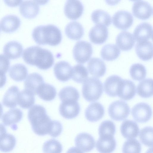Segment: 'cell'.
<instances>
[{"label":"cell","mask_w":153,"mask_h":153,"mask_svg":"<svg viewBox=\"0 0 153 153\" xmlns=\"http://www.w3.org/2000/svg\"><path fill=\"white\" fill-rule=\"evenodd\" d=\"M136 93L134 83L130 80L123 79L119 86L117 96L123 100H129L134 97Z\"/></svg>","instance_id":"cell-15"},{"label":"cell","mask_w":153,"mask_h":153,"mask_svg":"<svg viewBox=\"0 0 153 153\" xmlns=\"http://www.w3.org/2000/svg\"><path fill=\"white\" fill-rule=\"evenodd\" d=\"M72 68L68 62L62 61L56 63L54 67L55 75L59 80L65 82L72 76Z\"/></svg>","instance_id":"cell-13"},{"label":"cell","mask_w":153,"mask_h":153,"mask_svg":"<svg viewBox=\"0 0 153 153\" xmlns=\"http://www.w3.org/2000/svg\"><path fill=\"white\" fill-rule=\"evenodd\" d=\"M146 153H152V148L149 149Z\"/></svg>","instance_id":"cell-51"},{"label":"cell","mask_w":153,"mask_h":153,"mask_svg":"<svg viewBox=\"0 0 153 153\" xmlns=\"http://www.w3.org/2000/svg\"><path fill=\"white\" fill-rule=\"evenodd\" d=\"M135 50L137 56L143 60H148L152 57L153 45L151 41L146 40L137 42Z\"/></svg>","instance_id":"cell-24"},{"label":"cell","mask_w":153,"mask_h":153,"mask_svg":"<svg viewBox=\"0 0 153 153\" xmlns=\"http://www.w3.org/2000/svg\"><path fill=\"white\" fill-rule=\"evenodd\" d=\"M44 82L43 77L40 74L36 73H32L28 76L25 81V88L34 95H36L39 88Z\"/></svg>","instance_id":"cell-28"},{"label":"cell","mask_w":153,"mask_h":153,"mask_svg":"<svg viewBox=\"0 0 153 153\" xmlns=\"http://www.w3.org/2000/svg\"><path fill=\"white\" fill-rule=\"evenodd\" d=\"M108 30L105 26L97 24L93 27L89 33L91 41L95 44H101L107 40L108 36Z\"/></svg>","instance_id":"cell-12"},{"label":"cell","mask_w":153,"mask_h":153,"mask_svg":"<svg viewBox=\"0 0 153 153\" xmlns=\"http://www.w3.org/2000/svg\"><path fill=\"white\" fill-rule=\"evenodd\" d=\"M22 45L16 41H11L4 45L3 51L4 55L10 59H16L20 57L22 53Z\"/></svg>","instance_id":"cell-27"},{"label":"cell","mask_w":153,"mask_h":153,"mask_svg":"<svg viewBox=\"0 0 153 153\" xmlns=\"http://www.w3.org/2000/svg\"><path fill=\"white\" fill-rule=\"evenodd\" d=\"M80 110L79 104L77 101H62L59 107L60 114L67 119H72L76 117Z\"/></svg>","instance_id":"cell-9"},{"label":"cell","mask_w":153,"mask_h":153,"mask_svg":"<svg viewBox=\"0 0 153 153\" xmlns=\"http://www.w3.org/2000/svg\"><path fill=\"white\" fill-rule=\"evenodd\" d=\"M65 32L66 36L72 40L80 39L84 33V29L82 25L77 21H72L66 26Z\"/></svg>","instance_id":"cell-29"},{"label":"cell","mask_w":153,"mask_h":153,"mask_svg":"<svg viewBox=\"0 0 153 153\" xmlns=\"http://www.w3.org/2000/svg\"><path fill=\"white\" fill-rule=\"evenodd\" d=\"M3 112V108L2 105L0 103V118H1Z\"/></svg>","instance_id":"cell-50"},{"label":"cell","mask_w":153,"mask_h":153,"mask_svg":"<svg viewBox=\"0 0 153 153\" xmlns=\"http://www.w3.org/2000/svg\"><path fill=\"white\" fill-rule=\"evenodd\" d=\"M34 94L30 91L25 89L19 92L18 98V104L21 107L28 109L34 103Z\"/></svg>","instance_id":"cell-32"},{"label":"cell","mask_w":153,"mask_h":153,"mask_svg":"<svg viewBox=\"0 0 153 153\" xmlns=\"http://www.w3.org/2000/svg\"><path fill=\"white\" fill-rule=\"evenodd\" d=\"M66 153H83L81 150L76 147H72L70 148L67 151Z\"/></svg>","instance_id":"cell-48"},{"label":"cell","mask_w":153,"mask_h":153,"mask_svg":"<svg viewBox=\"0 0 153 153\" xmlns=\"http://www.w3.org/2000/svg\"><path fill=\"white\" fill-rule=\"evenodd\" d=\"M32 36L35 42L39 45L56 46L60 43L62 39L60 30L51 24L36 27L33 31Z\"/></svg>","instance_id":"cell-3"},{"label":"cell","mask_w":153,"mask_h":153,"mask_svg":"<svg viewBox=\"0 0 153 153\" xmlns=\"http://www.w3.org/2000/svg\"><path fill=\"white\" fill-rule=\"evenodd\" d=\"M22 1H4L5 3L9 7H16L20 4Z\"/></svg>","instance_id":"cell-46"},{"label":"cell","mask_w":153,"mask_h":153,"mask_svg":"<svg viewBox=\"0 0 153 153\" xmlns=\"http://www.w3.org/2000/svg\"><path fill=\"white\" fill-rule=\"evenodd\" d=\"M37 94L42 100L50 101L55 99L56 91L55 88L53 85L44 82L39 88Z\"/></svg>","instance_id":"cell-31"},{"label":"cell","mask_w":153,"mask_h":153,"mask_svg":"<svg viewBox=\"0 0 153 153\" xmlns=\"http://www.w3.org/2000/svg\"><path fill=\"white\" fill-rule=\"evenodd\" d=\"M1 30H0V33Z\"/></svg>","instance_id":"cell-52"},{"label":"cell","mask_w":153,"mask_h":153,"mask_svg":"<svg viewBox=\"0 0 153 153\" xmlns=\"http://www.w3.org/2000/svg\"><path fill=\"white\" fill-rule=\"evenodd\" d=\"M21 21L19 18L14 15H8L0 21V28L3 32L10 33L17 30L20 27Z\"/></svg>","instance_id":"cell-17"},{"label":"cell","mask_w":153,"mask_h":153,"mask_svg":"<svg viewBox=\"0 0 153 153\" xmlns=\"http://www.w3.org/2000/svg\"><path fill=\"white\" fill-rule=\"evenodd\" d=\"M129 72L132 78L137 81L143 80L146 75V70L145 67L140 63L132 65L130 67Z\"/></svg>","instance_id":"cell-40"},{"label":"cell","mask_w":153,"mask_h":153,"mask_svg":"<svg viewBox=\"0 0 153 153\" xmlns=\"http://www.w3.org/2000/svg\"><path fill=\"white\" fill-rule=\"evenodd\" d=\"M88 75L87 69L82 65L77 64L72 68L71 78L77 83H83L88 78Z\"/></svg>","instance_id":"cell-38"},{"label":"cell","mask_w":153,"mask_h":153,"mask_svg":"<svg viewBox=\"0 0 153 153\" xmlns=\"http://www.w3.org/2000/svg\"><path fill=\"white\" fill-rule=\"evenodd\" d=\"M16 143L15 137L12 134L6 133L0 138V151L9 152L13 149Z\"/></svg>","instance_id":"cell-39"},{"label":"cell","mask_w":153,"mask_h":153,"mask_svg":"<svg viewBox=\"0 0 153 153\" xmlns=\"http://www.w3.org/2000/svg\"><path fill=\"white\" fill-rule=\"evenodd\" d=\"M7 131L4 126L0 123V138L6 133Z\"/></svg>","instance_id":"cell-49"},{"label":"cell","mask_w":153,"mask_h":153,"mask_svg":"<svg viewBox=\"0 0 153 153\" xmlns=\"http://www.w3.org/2000/svg\"><path fill=\"white\" fill-rule=\"evenodd\" d=\"M83 10V6L79 0H68L64 7L65 16L68 18L72 20H76L80 17Z\"/></svg>","instance_id":"cell-11"},{"label":"cell","mask_w":153,"mask_h":153,"mask_svg":"<svg viewBox=\"0 0 153 153\" xmlns=\"http://www.w3.org/2000/svg\"><path fill=\"white\" fill-rule=\"evenodd\" d=\"M123 79L117 75H113L107 78L104 84L105 93L111 97L117 96L119 86Z\"/></svg>","instance_id":"cell-25"},{"label":"cell","mask_w":153,"mask_h":153,"mask_svg":"<svg viewBox=\"0 0 153 153\" xmlns=\"http://www.w3.org/2000/svg\"><path fill=\"white\" fill-rule=\"evenodd\" d=\"M58 95L62 102L66 101H77L79 98V94L77 90L70 86L62 88L59 92Z\"/></svg>","instance_id":"cell-37"},{"label":"cell","mask_w":153,"mask_h":153,"mask_svg":"<svg viewBox=\"0 0 153 153\" xmlns=\"http://www.w3.org/2000/svg\"><path fill=\"white\" fill-rule=\"evenodd\" d=\"M22 57L27 64L36 66L42 70L50 68L54 62V58L51 52L38 46H32L25 49Z\"/></svg>","instance_id":"cell-2"},{"label":"cell","mask_w":153,"mask_h":153,"mask_svg":"<svg viewBox=\"0 0 153 153\" xmlns=\"http://www.w3.org/2000/svg\"><path fill=\"white\" fill-rule=\"evenodd\" d=\"M19 92L18 87L13 86L5 93L2 100L3 105L9 108L15 107L18 104V98Z\"/></svg>","instance_id":"cell-30"},{"label":"cell","mask_w":153,"mask_h":153,"mask_svg":"<svg viewBox=\"0 0 153 153\" xmlns=\"http://www.w3.org/2000/svg\"><path fill=\"white\" fill-rule=\"evenodd\" d=\"M6 82V77L5 74L0 72V88L3 87Z\"/></svg>","instance_id":"cell-47"},{"label":"cell","mask_w":153,"mask_h":153,"mask_svg":"<svg viewBox=\"0 0 153 153\" xmlns=\"http://www.w3.org/2000/svg\"><path fill=\"white\" fill-rule=\"evenodd\" d=\"M83 83L82 92L84 98L89 102L98 100L103 93V87L102 82L96 77H90Z\"/></svg>","instance_id":"cell-4"},{"label":"cell","mask_w":153,"mask_h":153,"mask_svg":"<svg viewBox=\"0 0 153 153\" xmlns=\"http://www.w3.org/2000/svg\"><path fill=\"white\" fill-rule=\"evenodd\" d=\"M120 51L118 47L114 44L105 45L101 50L102 58L106 61H112L117 59L119 56Z\"/></svg>","instance_id":"cell-34"},{"label":"cell","mask_w":153,"mask_h":153,"mask_svg":"<svg viewBox=\"0 0 153 153\" xmlns=\"http://www.w3.org/2000/svg\"><path fill=\"white\" fill-rule=\"evenodd\" d=\"M133 119L140 123H145L149 120L152 114L151 106L143 102L135 105L132 108L131 111Z\"/></svg>","instance_id":"cell-7"},{"label":"cell","mask_w":153,"mask_h":153,"mask_svg":"<svg viewBox=\"0 0 153 153\" xmlns=\"http://www.w3.org/2000/svg\"><path fill=\"white\" fill-rule=\"evenodd\" d=\"M9 74L10 77L13 80L20 82L26 79L28 74V71L24 65L18 63L14 65L11 67Z\"/></svg>","instance_id":"cell-33"},{"label":"cell","mask_w":153,"mask_h":153,"mask_svg":"<svg viewBox=\"0 0 153 153\" xmlns=\"http://www.w3.org/2000/svg\"><path fill=\"white\" fill-rule=\"evenodd\" d=\"M153 79L147 78L140 82L137 87V93L140 97L148 98L153 95Z\"/></svg>","instance_id":"cell-36"},{"label":"cell","mask_w":153,"mask_h":153,"mask_svg":"<svg viewBox=\"0 0 153 153\" xmlns=\"http://www.w3.org/2000/svg\"><path fill=\"white\" fill-rule=\"evenodd\" d=\"M28 118L32 128L36 134L41 136L48 134L56 137L59 136L62 130L60 122L52 120L42 106L35 105L29 110Z\"/></svg>","instance_id":"cell-1"},{"label":"cell","mask_w":153,"mask_h":153,"mask_svg":"<svg viewBox=\"0 0 153 153\" xmlns=\"http://www.w3.org/2000/svg\"><path fill=\"white\" fill-rule=\"evenodd\" d=\"M104 108L100 103L95 102L90 104L85 112V118L88 121L94 122L100 120L103 117Z\"/></svg>","instance_id":"cell-16"},{"label":"cell","mask_w":153,"mask_h":153,"mask_svg":"<svg viewBox=\"0 0 153 153\" xmlns=\"http://www.w3.org/2000/svg\"><path fill=\"white\" fill-rule=\"evenodd\" d=\"M152 27L149 23L144 22L138 24L133 32L135 39L138 42L146 41L152 38Z\"/></svg>","instance_id":"cell-20"},{"label":"cell","mask_w":153,"mask_h":153,"mask_svg":"<svg viewBox=\"0 0 153 153\" xmlns=\"http://www.w3.org/2000/svg\"><path fill=\"white\" fill-rule=\"evenodd\" d=\"M9 59L4 54H0V72L5 74L10 66Z\"/></svg>","instance_id":"cell-45"},{"label":"cell","mask_w":153,"mask_h":153,"mask_svg":"<svg viewBox=\"0 0 153 153\" xmlns=\"http://www.w3.org/2000/svg\"><path fill=\"white\" fill-rule=\"evenodd\" d=\"M116 142L114 136H100L96 143L97 150L100 153H111L116 146Z\"/></svg>","instance_id":"cell-19"},{"label":"cell","mask_w":153,"mask_h":153,"mask_svg":"<svg viewBox=\"0 0 153 153\" xmlns=\"http://www.w3.org/2000/svg\"><path fill=\"white\" fill-rule=\"evenodd\" d=\"M93 52L91 44L85 41L77 42L73 49L74 57L78 63L84 64L91 58Z\"/></svg>","instance_id":"cell-6"},{"label":"cell","mask_w":153,"mask_h":153,"mask_svg":"<svg viewBox=\"0 0 153 153\" xmlns=\"http://www.w3.org/2000/svg\"><path fill=\"white\" fill-rule=\"evenodd\" d=\"M75 145L84 152L91 151L95 146V142L93 137L87 133H82L76 137L75 140Z\"/></svg>","instance_id":"cell-14"},{"label":"cell","mask_w":153,"mask_h":153,"mask_svg":"<svg viewBox=\"0 0 153 153\" xmlns=\"http://www.w3.org/2000/svg\"><path fill=\"white\" fill-rule=\"evenodd\" d=\"M130 108L125 101L117 100L111 103L108 108V113L113 120L121 121L126 119L130 112Z\"/></svg>","instance_id":"cell-5"},{"label":"cell","mask_w":153,"mask_h":153,"mask_svg":"<svg viewBox=\"0 0 153 153\" xmlns=\"http://www.w3.org/2000/svg\"><path fill=\"white\" fill-rule=\"evenodd\" d=\"M139 138L141 142L146 146L152 147L153 146V128L146 126L140 131Z\"/></svg>","instance_id":"cell-44"},{"label":"cell","mask_w":153,"mask_h":153,"mask_svg":"<svg viewBox=\"0 0 153 153\" xmlns=\"http://www.w3.org/2000/svg\"><path fill=\"white\" fill-rule=\"evenodd\" d=\"M39 4L37 1H22L20 5V12L26 18H33L39 13Z\"/></svg>","instance_id":"cell-18"},{"label":"cell","mask_w":153,"mask_h":153,"mask_svg":"<svg viewBox=\"0 0 153 153\" xmlns=\"http://www.w3.org/2000/svg\"><path fill=\"white\" fill-rule=\"evenodd\" d=\"M120 131L123 136L126 139L137 137L139 133V128L137 123L130 120L123 122L120 126Z\"/></svg>","instance_id":"cell-26"},{"label":"cell","mask_w":153,"mask_h":153,"mask_svg":"<svg viewBox=\"0 0 153 153\" xmlns=\"http://www.w3.org/2000/svg\"><path fill=\"white\" fill-rule=\"evenodd\" d=\"M43 151L44 153H61L62 147L59 141L52 139L44 143L43 146Z\"/></svg>","instance_id":"cell-41"},{"label":"cell","mask_w":153,"mask_h":153,"mask_svg":"<svg viewBox=\"0 0 153 153\" xmlns=\"http://www.w3.org/2000/svg\"><path fill=\"white\" fill-rule=\"evenodd\" d=\"M132 12L136 17L142 19L149 18L153 13L152 5L148 2L143 0L136 1L132 7Z\"/></svg>","instance_id":"cell-10"},{"label":"cell","mask_w":153,"mask_h":153,"mask_svg":"<svg viewBox=\"0 0 153 153\" xmlns=\"http://www.w3.org/2000/svg\"><path fill=\"white\" fill-rule=\"evenodd\" d=\"M91 18L95 23L107 26H109L112 22L110 15L106 11L100 9L95 10L92 12Z\"/></svg>","instance_id":"cell-35"},{"label":"cell","mask_w":153,"mask_h":153,"mask_svg":"<svg viewBox=\"0 0 153 153\" xmlns=\"http://www.w3.org/2000/svg\"><path fill=\"white\" fill-rule=\"evenodd\" d=\"M141 146L137 139H132L126 141L122 148L123 153H140Z\"/></svg>","instance_id":"cell-43"},{"label":"cell","mask_w":153,"mask_h":153,"mask_svg":"<svg viewBox=\"0 0 153 153\" xmlns=\"http://www.w3.org/2000/svg\"><path fill=\"white\" fill-rule=\"evenodd\" d=\"M116 41L118 47L123 51L131 49L135 42L132 34L126 31H123L119 33L116 37Z\"/></svg>","instance_id":"cell-23"},{"label":"cell","mask_w":153,"mask_h":153,"mask_svg":"<svg viewBox=\"0 0 153 153\" xmlns=\"http://www.w3.org/2000/svg\"><path fill=\"white\" fill-rule=\"evenodd\" d=\"M113 25L117 28L123 30L128 29L132 25L133 18L130 12L125 10H119L113 15Z\"/></svg>","instance_id":"cell-8"},{"label":"cell","mask_w":153,"mask_h":153,"mask_svg":"<svg viewBox=\"0 0 153 153\" xmlns=\"http://www.w3.org/2000/svg\"><path fill=\"white\" fill-rule=\"evenodd\" d=\"M23 116V113L20 109H11L3 115L2 121L6 126H10L13 129H16V124L21 120Z\"/></svg>","instance_id":"cell-21"},{"label":"cell","mask_w":153,"mask_h":153,"mask_svg":"<svg viewBox=\"0 0 153 153\" xmlns=\"http://www.w3.org/2000/svg\"><path fill=\"white\" fill-rule=\"evenodd\" d=\"M116 130V126L114 123L111 120H106L102 122L100 125L99 134L100 136H114Z\"/></svg>","instance_id":"cell-42"},{"label":"cell","mask_w":153,"mask_h":153,"mask_svg":"<svg viewBox=\"0 0 153 153\" xmlns=\"http://www.w3.org/2000/svg\"><path fill=\"white\" fill-rule=\"evenodd\" d=\"M87 68L90 74L96 78L104 76L106 69L104 62L97 57L92 58L90 60L87 64Z\"/></svg>","instance_id":"cell-22"}]
</instances>
